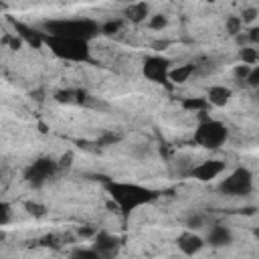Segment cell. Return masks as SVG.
<instances>
[{"label":"cell","mask_w":259,"mask_h":259,"mask_svg":"<svg viewBox=\"0 0 259 259\" xmlns=\"http://www.w3.org/2000/svg\"><path fill=\"white\" fill-rule=\"evenodd\" d=\"M194 140H196L200 146H204V148H219V146L227 140V130H225V125L219 123V121L204 119V121L198 125L196 134H194Z\"/></svg>","instance_id":"cell-1"},{"label":"cell","mask_w":259,"mask_h":259,"mask_svg":"<svg viewBox=\"0 0 259 259\" xmlns=\"http://www.w3.org/2000/svg\"><path fill=\"white\" fill-rule=\"evenodd\" d=\"M251 172L245 168H237L235 172H231L223 182H221V192L229 194V196H243L251 190Z\"/></svg>","instance_id":"cell-2"},{"label":"cell","mask_w":259,"mask_h":259,"mask_svg":"<svg viewBox=\"0 0 259 259\" xmlns=\"http://www.w3.org/2000/svg\"><path fill=\"white\" fill-rule=\"evenodd\" d=\"M53 49H55V53L69 57V59L85 57V42L75 36H57V40L53 42Z\"/></svg>","instance_id":"cell-3"},{"label":"cell","mask_w":259,"mask_h":259,"mask_svg":"<svg viewBox=\"0 0 259 259\" xmlns=\"http://www.w3.org/2000/svg\"><path fill=\"white\" fill-rule=\"evenodd\" d=\"M225 168H227V162H223V160H204L202 164L192 168V176L200 182H208V180L217 178L219 174H223Z\"/></svg>","instance_id":"cell-4"},{"label":"cell","mask_w":259,"mask_h":259,"mask_svg":"<svg viewBox=\"0 0 259 259\" xmlns=\"http://www.w3.org/2000/svg\"><path fill=\"white\" fill-rule=\"evenodd\" d=\"M168 61L160 59V57H152L144 63V75L150 81H164L168 77Z\"/></svg>","instance_id":"cell-5"},{"label":"cell","mask_w":259,"mask_h":259,"mask_svg":"<svg viewBox=\"0 0 259 259\" xmlns=\"http://www.w3.org/2000/svg\"><path fill=\"white\" fill-rule=\"evenodd\" d=\"M202 245H204L202 237L196 235V233L190 231V229L178 237V247H180V251L186 253V255H194V253H198V251L202 249Z\"/></svg>","instance_id":"cell-6"},{"label":"cell","mask_w":259,"mask_h":259,"mask_svg":"<svg viewBox=\"0 0 259 259\" xmlns=\"http://www.w3.org/2000/svg\"><path fill=\"white\" fill-rule=\"evenodd\" d=\"M53 170H55V164L51 162V160H38V162H34L32 166H30V170H28V180H32L34 184H40V182H45L51 174H53Z\"/></svg>","instance_id":"cell-7"},{"label":"cell","mask_w":259,"mask_h":259,"mask_svg":"<svg viewBox=\"0 0 259 259\" xmlns=\"http://www.w3.org/2000/svg\"><path fill=\"white\" fill-rule=\"evenodd\" d=\"M229 99H231V89L225 87V85H212V87H208V91H206V101H208L210 105H214V107L227 105Z\"/></svg>","instance_id":"cell-8"},{"label":"cell","mask_w":259,"mask_h":259,"mask_svg":"<svg viewBox=\"0 0 259 259\" xmlns=\"http://www.w3.org/2000/svg\"><path fill=\"white\" fill-rule=\"evenodd\" d=\"M233 239L231 231L223 225H214L210 231H208V243L214 245V247H223V245H229Z\"/></svg>","instance_id":"cell-9"},{"label":"cell","mask_w":259,"mask_h":259,"mask_svg":"<svg viewBox=\"0 0 259 259\" xmlns=\"http://www.w3.org/2000/svg\"><path fill=\"white\" fill-rule=\"evenodd\" d=\"M123 16L132 22H144L146 16H148V4L146 2H132V4L125 6Z\"/></svg>","instance_id":"cell-10"},{"label":"cell","mask_w":259,"mask_h":259,"mask_svg":"<svg viewBox=\"0 0 259 259\" xmlns=\"http://www.w3.org/2000/svg\"><path fill=\"white\" fill-rule=\"evenodd\" d=\"M95 251L99 255H103V257L113 255L115 253V239L111 235H107V233H99L95 237Z\"/></svg>","instance_id":"cell-11"},{"label":"cell","mask_w":259,"mask_h":259,"mask_svg":"<svg viewBox=\"0 0 259 259\" xmlns=\"http://www.w3.org/2000/svg\"><path fill=\"white\" fill-rule=\"evenodd\" d=\"M192 73H194V65H178L176 69H170L168 71V77L174 83H184Z\"/></svg>","instance_id":"cell-12"},{"label":"cell","mask_w":259,"mask_h":259,"mask_svg":"<svg viewBox=\"0 0 259 259\" xmlns=\"http://www.w3.org/2000/svg\"><path fill=\"white\" fill-rule=\"evenodd\" d=\"M186 227H188L190 231H198V229H204V227H206V217H204L202 212L194 210V212H190V214L186 217Z\"/></svg>","instance_id":"cell-13"},{"label":"cell","mask_w":259,"mask_h":259,"mask_svg":"<svg viewBox=\"0 0 259 259\" xmlns=\"http://www.w3.org/2000/svg\"><path fill=\"white\" fill-rule=\"evenodd\" d=\"M239 59L247 65H255L259 63V49H253V47H243L239 51Z\"/></svg>","instance_id":"cell-14"},{"label":"cell","mask_w":259,"mask_h":259,"mask_svg":"<svg viewBox=\"0 0 259 259\" xmlns=\"http://www.w3.org/2000/svg\"><path fill=\"white\" fill-rule=\"evenodd\" d=\"M241 26H243V20L241 16H227V22H225V28L231 36H237L241 32Z\"/></svg>","instance_id":"cell-15"},{"label":"cell","mask_w":259,"mask_h":259,"mask_svg":"<svg viewBox=\"0 0 259 259\" xmlns=\"http://www.w3.org/2000/svg\"><path fill=\"white\" fill-rule=\"evenodd\" d=\"M166 24H168V18H166L164 14H154V16H150V20H148V26H150L152 30H162Z\"/></svg>","instance_id":"cell-16"},{"label":"cell","mask_w":259,"mask_h":259,"mask_svg":"<svg viewBox=\"0 0 259 259\" xmlns=\"http://www.w3.org/2000/svg\"><path fill=\"white\" fill-rule=\"evenodd\" d=\"M251 73V65H247V63H241V65H237L235 69H233V75H235V79L237 81H243V79H247V75Z\"/></svg>","instance_id":"cell-17"},{"label":"cell","mask_w":259,"mask_h":259,"mask_svg":"<svg viewBox=\"0 0 259 259\" xmlns=\"http://www.w3.org/2000/svg\"><path fill=\"white\" fill-rule=\"evenodd\" d=\"M257 16H259V10H257V8H243V12H241L243 24H251Z\"/></svg>","instance_id":"cell-18"},{"label":"cell","mask_w":259,"mask_h":259,"mask_svg":"<svg viewBox=\"0 0 259 259\" xmlns=\"http://www.w3.org/2000/svg\"><path fill=\"white\" fill-rule=\"evenodd\" d=\"M206 99H186L184 101V107L186 109H200V111H204V107H206Z\"/></svg>","instance_id":"cell-19"},{"label":"cell","mask_w":259,"mask_h":259,"mask_svg":"<svg viewBox=\"0 0 259 259\" xmlns=\"http://www.w3.org/2000/svg\"><path fill=\"white\" fill-rule=\"evenodd\" d=\"M247 85H251V87H255V89H259V65L257 67H251V73L247 75Z\"/></svg>","instance_id":"cell-20"},{"label":"cell","mask_w":259,"mask_h":259,"mask_svg":"<svg viewBox=\"0 0 259 259\" xmlns=\"http://www.w3.org/2000/svg\"><path fill=\"white\" fill-rule=\"evenodd\" d=\"M26 210L32 214V217H42L47 212V208L42 204H36V202H26Z\"/></svg>","instance_id":"cell-21"},{"label":"cell","mask_w":259,"mask_h":259,"mask_svg":"<svg viewBox=\"0 0 259 259\" xmlns=\"http://www.w3.org/2000/svg\"><path fill=\"white\" fill-rule=\"evenodd\" d=\"M119 28H121V22H119V20H109V22H105V24H103V28H101V30H103L105 34H115Z\"/></svg>","instance_id":"cell-22"},{"label":"cell","mask_w":259,"mask_h":259,"mask_svg":"<svg viewBox=\"0 0 259 259\" xmlns=\"http://www.w3.org/2000/svg\"><path fill=\"white\" fill-rule=\"evenodd\" d=\"M57 101L69 103V101H73V93H71V91H59V93H57Z\"/></svg>","instance_id":"cell-23"},{"label":"cell","mask_w":259,"mask_h":259,"mask_svg":"<svg viewBox=\"0 0 259 259\" xmlns=\"http://www.w3.org/2000/svg\"><path fill=\"white\" fill-rule=\"evenodd\" d=\"M247 38H249L251 42L259 45V28H251V30H249V34H247Z\"/></svg>","instance_id":"cell-24"},{"label":"cell","mask_w":259,"mask_h":259,"mask_svg":"<svg viewBox=\"0 0 259 259\" xmlns=\"http://www.w3.org/2000/svg\"><path fill=\"white\" fill-rule=\"evenodd\" d=\"M255 237H257V239H259V229H255Z\"/></svg>","instance_id":"cell-25"},{"label":"cell","mask_w":259,"mask_h":259,"mask_svg":"<svg viewBox=\"0 0 259 259\" xmlns=\"http://www.w3.org/2000/svg\"><path fill=\"white\" fill-rule=\"evenodd\" d=\"M204 2H212V0H204Z\"/></svg>","instance_id":"cell-26"}]
</instances>
